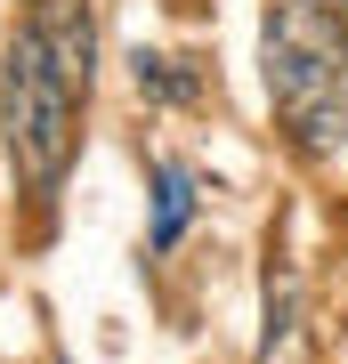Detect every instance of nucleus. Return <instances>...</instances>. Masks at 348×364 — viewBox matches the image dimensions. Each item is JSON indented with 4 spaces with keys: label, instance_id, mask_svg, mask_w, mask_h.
I'll use <instances>...</instances> for the list:
<instances>
[{
    "label": "nucleus",
    "instance_id": "1",
    "mask_svg": "<svg viewBox=\"0 0 348 364\" xmlns=\"http://www.w3.org/2000/svg\"><path fill=\"white\" fill-rule=\"evenodd\" d=\"M259 73L284 138L308 162L348 146V25L316 0H275L259 25Z\"/></svg>",
    "mask_w": 348,
    "mask_h": 364
},
{
    "label": "nucleus",
    "instance_id": "2",
    "mask_svg": "<svg viewBox=\"0 0 348 364\" xmlns=\"http://www.w3.org/2000/svg\"><path fill=\"white\" fill-rule=\"evenodd\" d=\"M0 138H9L16 178L49 203L65 186V170H73V146H81V90L49 65V49L33 33H16L9 65H0Z\"/></svg>",
    "mask_w": 348,
    "mask_h": 364
},
{
    "label": "nucleus",
    "instance_id": "3",
    "mask_svg": "<svg viewBox=\"0 0 348 364\" xmlns=\"http://www.w3.org/2000/svg\"><path fill=\"white\" fill-rule=\"evenodd\" d=\"M25 33L49 49V65L90 97V81H97V25H90V0H33V9H25Z\"/></svg>",
    "mask_w": 348,
    "mask_h": 364
},
{
    "label": "nucleus",
    "instance_id": "4",
    "mask_svg": "<svg viewBox=\"0 0 348 364\" xmlns=\"http://www.w3.org/2000/svg\"><path fill=\"white\" fill-rule=\"evenodd\" d=\"M259 364H308V316H300V284L268 267V332H259Z\"/></svg>",
    "mask_w": 348,
    "mask_h": 364
},
{
    "label": "nucleus",
    "instance_id": "5",
    "mask_svg": "<svg viewBox=\"0 0 348 364\" xmlns=\"http://www.w3.org/2000/svg\"><path fill=\"white\" fill-rule=\"evenodd\" d=\"M194 219V178L179 162H154V227H146V251H170Z\"/></svg>",
    "mask_w": 348,
    "mask_h": 364
},
{
    "label": "nucleus",
    "instance_id": "6",
    "mask_svg": "<svg viewBox=\"0 0 348 364\" xmlns=\"http://www.w3.org/2000/svg\"><path fill=\"white\" fill-rule=\"evenodd\" d=\"M138 97H154V105H194V97H203V73H186L179 57L138 49Z\"/></svg>",
    "mask_w": 348,
    "mask_h": 364
},
{
    "label": "nucleus",
    "instance_id": "7",
    "mask_svg": "<svg viewBox=\"0 0 348 364\" xmlns=\"http://www.w3.org/2000/svg\"><path fill=\"white\" fill-rule=\"evenodd\" d=\"M316 9H332V16H340V25H348V0H316Z\"/></svg>",
    "mask_w": 348,
    "mask_h": 364
}]
</instances>
